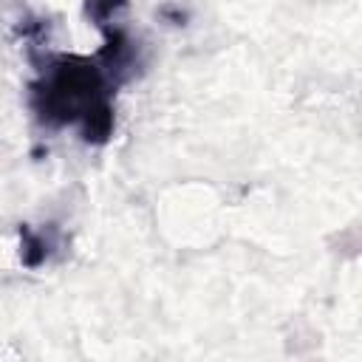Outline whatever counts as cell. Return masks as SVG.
I'll use <instances>...</instances> for the list:
<instances>
[{
	"label": "cell",
	"mask_w": 362,
	"mask_h": 362,
	"mask_svg": "<svg viewBox=\"0 0 362 362\" xmlns=\"http://www.w3.org/2000/svg\"><path fill=\"white\" fill-rule=\"evenodd\" d=\"M82 119H85V139L105 141V139L110 136V130H113V110H110V105H107L105 99L93 102V105L82 113Z\"/></svg>",
	"instance_id": "6da1fadb"
},
{
	"label": "cell",
	"mask_w": 362,
	"mask_h": 362,
	"mask_svg": "<svg viewBox=\"0 0 362 362\" xmlns=\"http://www.w3.org/2000/svg\"><path fill=\"white\" fill-rule=\"evenodd\" d=\"M23 260L28 266H37L42 257H45V240L40 235H34L31 229H23Z\"/></svg>",
	"instance_id": "7a4b0ae2"
},
{
	"label": "cell",
	"mask_w": 362,
	"mask_h": 362,
	"mask_svg": "<svg viewBox=\"0 0 362 362\" xmlns=\"http://www.w3.org/2000/svg\"><path fill=\"white\" fill-rule=\"evenodd\" d=\"M122 3H124V0H90V3H88V11H93L96 20H105V17H107L116 6H122Z\"/></svg>",
	"instance_id": "3957f363"
}]
</instances>
